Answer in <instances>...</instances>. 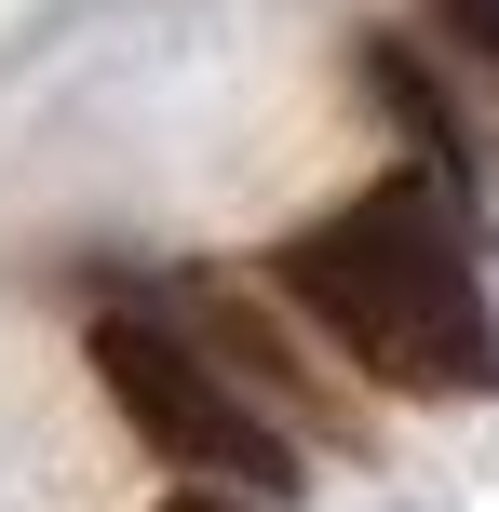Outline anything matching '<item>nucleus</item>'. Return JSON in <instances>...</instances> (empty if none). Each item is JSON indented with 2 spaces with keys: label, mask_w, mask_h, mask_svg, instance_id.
<instances>
[{
  "label": "nucleus",
  "mask_w": 499,
  "mask_h": 512,
  "mask_svg": "<svg viewBox=\"0 0 499 512\" xmlns=\"http://www.w3.org/2000/svg\"><path fill=\"white\" fill-rule=\"evenodd\" d=\"M351 81H365V108L405 135V162H419L446 203H486V135H473V108H459L446 54H432L419 27H365V41H351Z\"/></svg>",
  "instance_id": "3"
},
{
  "label": "nucleus",
  "mask_w": 499,
  "mask_h": 512,
  "mask_svg": "<svg viewBox=\"0 0 499 512\" xmlns=\"http://www.w3.org/2000/svg\"><path fill=\"white\" fill-rule=\"evenodd\" d=\"M162 297H176V310H162V324H176L189 351H216V364H230V378L257 391L270 418H311V432H351V418H338V391H324L311 364L284 351V324H270V297H243V283H216V270L162 283Z\"/></svg>",
  "instance_id": "4"
},
{
  "label": "nucleus",
  "mask_w": 499,
  "mask_h": 512,
  "mask_svg": "<svg viewBox=\"0 0 499 512\" xmlns=\"http://www.w3.org/2000/svg\"><path fill=\"white\" fill-rule=\"evenodd\" d=\"M419 27H432L473 81H499V0H419Z\"/></svg>",
  "instance_id": "5"
},
{
  "label": "nucleus",
  "mask_w": 499,
  "mask_h": 512,
  "mask_svg": "<svg viewBox=\"0 0 499 512\" xmlns=\"http://www.w3.org/2000/svg\"><path fill=\"white\" fill-rule=\"evenodd\" d=\"M81 351H95L108 405H122L135 432H149L162 459L189 472V486H230V499H284V486H297V432H284V418H270V405H257V391H243L216 351H189L162 310L108 297Z\"/></svg>",
  "instance_id": "2"
},
{
  "label": "nucleus",
  "mask_w": 499,
  "mask_h": 512,
  "mask_svg": "<svg viewBox=\"0 0 499 512\" xmlns=\"http://www.w3.org/2000/svg\"><path fill=\"white\" fill-rule=\"evenodd\" d=\"M162 512H270V499H230V486H176Z\"/></svg>",
  "instance_id": "6"
},
{
  "label": "nucleus",
  "mask_w": 499,
  "mask_h": 512,
  "mask_svg": "<svg viewBox=\"0 0 499 512\" xmlns=\"http://www.w3.org/2000/svg\"><path fill=\"white\" fill-rule=\"evenodd\" d=\"M270 283L338 337L365 378L419 391V405H486L499 391V310L473 283V203L405 162V176L351 189L338 216L270 243Z\"/></svg>",
  "instance_id": "1"
}]
</instances>
